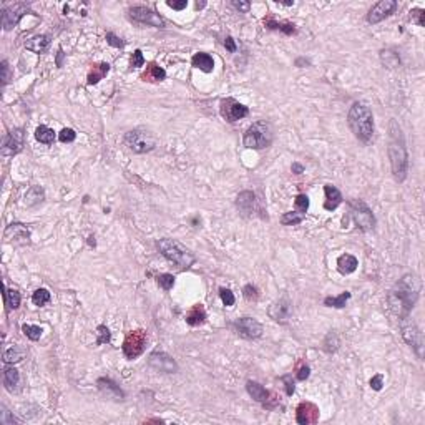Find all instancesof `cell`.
<instances>
[{
    "label": "cell",
    "mask_w": 425,
    "mask_h": 425,
    "mask_svg": "<svg viewBox=\"0 0 425 425\" xmlns=\"http://www.w3.org/2000/svg\"><path fill=\"white\" fill-rule=\"evenodd\" d=\"M420 294V281L414 274H405L402 279H399L395 286L390 289L387 301L399 319H405L414 309L415 302L418 301Z\"/></svg>",
    "instance_id": "1"
},
{
    "label": "cell",
    "mask_w": 425,
    "mask_h": 425,
    "mask_svg": "<svg viewBox=\"0 0 425 425\" xmlns=\"http://www.w3.org/2000/svg\"><path fill=\"white\" fill-rule=\"evenodd\" d=\"M389 158H390V166L394 178L402 183L407 178L409 171V156H407V148H405L402 130L394 120L390 122V143H389Z\"/></svg>",
    "instance_id": "2"
},
{
    "label": "cell",
    "mask_w": 425,
    "mask_h": 425,
    "mask_svg": "<svg viewBox=\"0 0 425 425\" xmlns=\"http://www.w3.org/2000/svg\"><path fill=\"white\" fill-rule=\"evenodd\" d=\"M347 122L354 136L362 143H369L374 136V115L371 108L362 101H356L349 110Z\"/></svg>",
    "instance_id": "3"
},
{
    "label": "cell",
    "mask_w": 425,
    "mask_h": 425,
    "mask_svg": "<svg viewBox=\"0 0 425 425\" xmlns=\"http://www.w3.org/2000/svg\"><path fill=\"white\" fill-rule=\"evenodd\" d=\"M156 246H158V249H160L161 254L166 258L169 263L178 266L180 269L191 268L193 263H194V254L188 249V247H185L181 243H178V241L164 238V239L158 241Z\"/></svg>",
    "instance_id": "4"
},
{
    "label": "cell",
    "mask_w": 425,
    "mask_h": 425,
    "mask_svg": "<svg viewBox=\"0 0 425 425\" xmlns=\"http://www.w3.org/2000/svg\"><path fill=\"white\" fill-rule=\"evenodd\" d=\"M244 147L249 150H264L272 143V128L268 122L252 123L244 133Z\"/></svg>",
    "instance_id": "5"
},
{
    "label": "cell",
    "mask_w": 425,
    "mask_h": 425,
    "mask_svg": "<svg viewBox=\"0 0 425 425\" xmlns=\"http://www.w3.org/2000/svg\"><path fill=\"white\" fill-rule=\"evenodd\" d=\"M125 145L133 153H148V151L155 148L156 139L148 130L135 128L125 135Z\"/></svg>",
    "instance_id": "6"
},
{
    "label": "cell",
    "mask_w": 425,
    "mask_h": 425,
    "mask_svg": "<svg viewBox=\"0 0 425 425\" xmlns=\"http://www.w3.org/2000/svg\"><path fill=\"white\" fill-rule=\"evenodd\" d=\"M349 218L357 224L359 230L362 231H371L376 226V218L374 213L369 209L362 200H354L349 203Z\"/></svg>",
    "instance_id": "7"
},
{
    "label": "cell",
    "mask_w": 425,
    "mask_h": 425,
    "mask_svg": "<svg viewBox=\"0 0 425 425\" xmlns=\"http://www.w3.org/2000/svg\"><path fill=\"white\" fill-rule=\"evenodd\" d=\"M401 321H402L401 327H402L404 341L414 349L418 359H422L423 357V334L420 332V329L417 327V324L410 319V317H405V319H401Z\"/></svg>",
    "instance_id": "8"
},
{
    "label": "cell",
    "mask_w": 425,
    "mask_h": 425,
    "mask_svg": "<svg viewBox=\"0 0 425 425\" xmlns=\"http://www.w3.org/2000/svg\"><path fill=\"white\" fill-rule=\"evenodd\" d=\"M147 341H148V335L145 331H141V329H138V331H131L123 341L125 357L133 360V359L141 356L145 347H147Z\"/></svg>",
    "instance_id": "9"
},
{
    "label": "cell",
    "mask_w": 425,
    "mask_h": 425,
    "mask_svg": "<svg viewBox=\"0 0 425 425\" xmlns=\"http://www.w3.org/2000/svg\"><path fill=\"white\" fill-rule=\"evenodd\" d=\"M219 111H221V115H223V118L228 120V122H238V120L249 115V108L244 106L243 103H239V101H236L234 98L221 100Z\"/></svg>",
    "instance_id": "10"
},
{
    "label": "cell",
    "mask_w": 425,
    "mask_h": 425,
    "mask_svg": "<svg viewBox=\"0 0 425 425\" xmlns=\"http://www.w3.org/2000/svg\"><path fill=\"white\" fill-rule=\"evenodd\" d=\"M29 10V5L27 4H12L7 5V7H4L2 10V25H4V30H12L18 23V20L27 14Z\"/></svg>",
    "instance_id": "11"
},
{
    "label": "cell",
    "mask_w": 425,
    "mask_h": 425,
    "mask_svg": "<svg viewBox=\"0 0 425 425\" xmlns=\"http://www.w3.org/2000/svg\"><path fill=\"white\" fill-rule=\"evenodd\" d=\"M23 130L22 128H14L7 133V136L4 138L2 143V156H14L20 153L23 148Z\"/></svg>",
    "instance_id": "12"
},
{
    "label": "cell",
    "mask_w": 425,
    "mask_h": 425,
    "mask_svg": "<svg viewBox=\"0 0 425 425\" xmlns=\"http://www.w3.org/2000/svg\"><path fill=\"white\" fill-rule=\"evenodd\" d=\"M234 329L236 332L244 339H258L263 335V326L259 324L252 317H243L234 322Z\"/></svg>",
    "instance_id": "13"
},
{
    "label": "cell",
    "mask_w": 425,
    "mask_h": 425,
    "mask_svg": "<svg viewBox=\"0 0 425 425\" xmlns=\"http://www.w3.org/2000/svg\"><path fill=\"white\" fill-rule=\"evenodd\" d=\"M397 10V2L395 0H382V2L376 4L367 14V22L369 23H379L384 20L385 17L392 15Z\"/></svg>",
    "instance_id": "14"
},
{
    "label": "cell",
    "mask_w": 425,
    "mask_h": 425,
    "mask_svg": "<svg viewBox=\"0 0 425 425\" xmlns=\"http://www.w3.org/2000/svg\"><path fill=\"white\" fill-rule=\"evenodd\" d=\"M130 17L133 18V20L153 25V27H160V29L164 27L163 18L158 14H155V12L151 9H148V7H131L130 9Z\"/></svg>",
    "instance_id": "15"
},
{
    "label": "cell",
    "mask_w": 425,
    "mask_h": 425,
    "mask_svg": "<svg viewBox=\"0 0 425 425\" xmlns=\"http://www.w3.org/2000/svg\"><path fill=\"white\" fill-rule=\"evenodd\" d=\"M4 236H5V241L12 244L25 246L30 243V231L22 223H12L10 226H7Z\"/></svg>",
    "instance_id": "16"
},
{
    "label": "cell",
    "mask_w": 425,
    "mask_h": 425,
    "mask_svg": "<svg viewBox=\"0 0 425 425\" xmlns=\"http://www.w3.org/2000/svg\"><path fill=\"white\" fill-rule=\"evenodd\" d=\"M296 420L301 425H310L319 420V407L313 402H301L296 409Z\"/></svg>",
    "instance_id": "17"
},
{
    "label": "cell",
    "mask_w": 425,
    "mask_h": 425,
    "mask_svg": "<svg viewBox=\"0 0 425 425\" xmlns=\"http://www.w3.org/2000/svg\"><path fill=\"white\" fill-rule=\"evenodd\" d=\"M150 365L153 367V369L164 372V374H175L178 371V364L175 362L173 357H169L168 354L164 352H155L150 356Z\"/></svg>",
    "instance_id": "18"
},
{
    "label": "cell",
    "mask_w": 425,
    "mask_h": 425,
    "mask_svg": "<svg viewBox=\"0 0 425 425\" xmlns=\"http://www.w3.org/2000/svg\"><path fill=\"white\" fill-rule=\"evenodd\" d=\"M268 313L271 316V319H274L276 322H281V324H284V322L289 321L291 313H293V306H291V302L286 299V297H284V299H279L274 304H271V307H269Z\"/></svg>",
    "instance_id": "19"
},
{
    "label": "cell",
    "mask_w": 425,
    "mask_h": 425,
    "mask_svg": "<svg viewBox=\"0 0 425 425\" xmlns=\"http://www.w3.org/2000/svg\"><path fill=\"white\" fill-rule=\"evenodd\" d=\"M97 385H98V389L100 392L103 395H106L108 399H113V401H123V397L125 394L122 392V389L113 382L111 379H106V377H101L97 380Z\"/></svg>",
    "instance_id": "20"
},
{
    "label": "cell",
    "mask_w": 425,
    "mask_h": 425,
    "mask_svg": "<svg viewBox=\"0 0 425 425\" xmlns=\"http://www.w3.org/2000/svg\"><path fill=\"white\" fill-rule=\"evenodd\" d=\"M236 206L243 214H251L256 208V196L251 191H243L238 194Z\"/></svg>",
    "instance_id": "21"
},
{
    "label": "cell",
    "mask_w": 425,
    "mask_h": 425,
    "mask_svg": "<svg viewBox=\"0 0 425 425\" xmlns=\"http://www.w3.org/2000/svg\"><path fill=\"white\" fill-rule=\"evenodd\" d=\"M246 390H247V394H249V395H251L252 399H254L256 402H259V404H266V402L269 401V392L266 390L261 384L254 382V380H247Z\"/></svg>",
    "instance_id": "22"
},
{
    "label": "cell",
    "mask_w": 425,
    "mask_h": 425,
    "mask_svg": "<svg viewBox=\"0 0 425 425\" xmlns=\"http://www.w3.org/2000/svg\"><path fill=\"white\" fill-rule=\"evenodd\" d=\"M324 193H326V201H324V208L327 211H334L341 203H342V194L335 186L332 185H326L324 186Z\"/></svg>",
    "instance_id": "23"
},
{
    "label": "cell",
    "mask_w": 425,
    "mask_h": 425,
    "mask_svg": "<svg viewBox=\"0 0 425 425\" xmlns=\"http://www.w3.org/2000/svg\"><path fill=\"white\" fill-rule=\"evenodd\" d=\"M50 47V39L47 35H35L25 42V48L34 53H43Z\"/></svg>",
    "instance_id": "24"
},
{
    "label": "cell",
    "mask_w": 425,
    "mask_h": 425,
    "mask_svg": "<svg viewBox=\"0 0 425 425\" xmlns=\"http://www.w3.org/2000/svg\"><path fill=\"white\" fill-rule=\"evenodd\" d=\"M357 266H359L357 258L352 256V254H342L337 259V269H339L341 274H344V276L352 274V272L357 269Z\"/></svg>",
    "instance_id": "25"
},
{
    "label": "cell",
    "mask_w": 425,
    "mask_h": 425,
    "mask_svg": "<svg viewBox=\"0 0 425 425\" xmlns=\"http://www.w3.org/2000/svg\"><path fill=\"white\" fill-rule=\"evenodd\" d=\"M191 63H193V67L200 68L201 72H205V73L213 72V68H214V60L209 53H196L191 59Z\"/></svg>",
    "instance_id": "26"
},
{
    "label": "cell",
    "mask_w": 425,
    "mask_h": 425,
    "mask_svg": "<svg viewBox=\"0 0 425 425\" xmlns=\"http://www.w3.org/2000/svg\"><path fill=\"white\" fill-rule=\"evenodd\" d=\"M206 321V310L201 304H196L186 313V322L189 326H200Z\"/></svg>",
    "instance_id": "27"
},
{
    "label": "cell",
    "mask_w": 425,
    "mask_h": 425,
    "mask_svg": "<svg viewBox=\"0 0 425 425\" xmlns=\"http://www.w3.org/2000/svg\"><path fill=\"white\" fill-rule=\"evenodd\" d=\"M166 77V72L160 67L156 65V63H148L147 70H145V73L141 75V80L145 81H161Z\"/></svg>",
    "instance_id": "28"
},
{
    "label": "cell",
    "mask_w": 425,
    "mask_h": 425,
    "mask_svg": "<svg viewBox=\"0 0 425 425\" xmlns=\"http://www.w3.org/2000/svg\"><path fill=\"white\" fill-rule=\"evenodd\" d=\"M108 70H110L108 63H97V65H93L90 73H88V85H97L108 73Z\"/></svg>",
    "instance_id": "29"
},
{
    "label": "cell",
    "mask_w": 425,
    "mask_h": 425,
    "mask_svg": "<svg viewBox=\"0 0 425 425\" xmlns=\"http://www.w3.org/2000/svg\"><path fill=\"white\" fill-rule=\"evenodd\" d=\"M45 198V193H43V189L40 186H32L27 194H25V205L27 206H34V205H39V203L43 201Z\"/></svg>",
    "instance_id": "30"
},
{
    "label": "cell",
    "mask_w": 425,
    "mask_h": 425,
    "mask_svg": "<svg viewBox=\"0 0 425 425\" xmlns=\"http://www.w3.org/2000/svg\"><path fill=\"white\" fill-rule=\"evenodd\" d=\"M18 380H20V377H18L17 369H14V367H5L4 369V385L7 387V390H14L18 385Z\"/></svg>",
    "instance_id": "31"
},
{
    "label": "cell",
    "mask_w": 425,
    "mask_h": 425,
    "mask_svg": "<svg viewBox=\"0 0 425 425\" xmlns=\"http://www.w3.org/2000/svg\"><path fill=\"white\" fill-rule=\"evenodd\" d=\"M35 138L43 145H52L55 139V131L45 125H40L39 128L35 130Z\"/></svg>",
    "instance_id": "32"
},
{
    "label": "cell",
    "mask_w": 425,
    "mask_h": 425,
    "mask_svg": "<svg viewBox=\"0 0 425 425\" xmlns=\"http://www.w3.org/2000/svg\"><path fill=\"white\" fill-rule=\"evenodd\" d=\"M23 356H25V351H23V349L18 347V346H14V347H10L9 351L4 352V362H5V364L20 362V360L23 359Z\"/></svg>",
    "instance_id": "33"
},
{
    "label": "cell",
    "mask_w": 425,
    "mask_h": 425,
    "mask_svg": "<svg viewBox=\"0 0 425 425\" xmlns=\"http://www.w3.org/2000/svg\"><path fill=\"white\" fill-rule=\"evenodd\" d=\"M351 299V293H342V294H339V296H335V297H326L324 299V304L327 307H337V309H341V307H344L346 306V302Z\"/></svg>",
    "instance_id": "34"
},
{
    "label": "cell",
    "mask_w": 425,
    "mask_h": 425,
    "mask_svg": "<svg viewBox=\"0 0 425 425\" xmlns=\"http://www.w3.org/2000/svg\"><path fill=\"white\" fill-rule=\"evenodd\" d=\"M304 218H306V214H302L299 211H289L281 218V223L284 226H294V224H299Z\"/></svg>",
    "instance_id": "35"
},
{
    "label": "cell",
    "mask_w": 425,
    "mask_h": 425,
    "mask_svg": "<svg viewBox=\"0 0 425 425\" xmlns=\"http://www.w3.org/2000/svg\"><path fill=\"white\" fill-rule=\"evenodd\" d=\"M264 23H266V27L274 29V30H282L284 34H288V35L294 34V32H296L294 25H291V23H277V22L272 20V18H268V20H264Z\"/></svg>",
    "instance_id": "36"
},
{
    "label": "cell",
    "mask_w": 425,
    "mask_h": 425,
    "mask_svg": "<svg viewBox=\"0 0 425 425\" xmlns=\"http://www.w3.org/2000/svg\"><path fill=\"white\" fill-rule=\"evenodd\" d=\"M22 332L27 335L30 341H39L42 337V327L39 326H32V324H23L22 326Z\"/></svg>",
    "instance_id": "37"
},
{
    "label": "cell",
    "mask_w": 425,
    "mask_h": 425,
    "mask_svg": "<svg viewBox=\"0 0 425 425\" xmlns=\"http://www.w3.org/2000/svg\"><path fill=\"white\" fill-rule=\"evenodd\" d=\"M32 301L35 306H45L47 302H50V293L47 289H37L32 296Z\"/></svg>",
    "instance_id": "38"
},
{
    "label": "cell",
    "mask_w": 425,
    "mask_h": 425,
    "mask_svg": "<svg viewBox=\"0 0 425 425\" xmlns=\"http://www.w3.org/2000/svg\"><path fill=\"white\" fill-rule=\"evenodd\" d=\"M20 301H22V297H20V293L15 289H7V306L10 309H18L20 307Z\"/></svg>",
    "instance_id": "39"
},
{
    "label": "cell",
    "mask_w": 425,
    "mask_h": 425,
    "mask_svg": "<svg viewBox=\"0 0 425 425\" xmlns=\"http://www.w3.org/2000/svg\"><path fill=\"white\" fill-rule=\"evenodd\" d=\"M294 206H296V211L306 214L309 209V198L306 194H297L294 200Z\"/></svg>",
    "instance_id": "40"
},
{
    "label": "cell",
    "mask_w": 425,
    "mask_h": 425,
    "mask_svg": "<svg viewBox=\"0 0 425 425\" xmlns=\"http://www.w3.org/2000/svg\"><path fill=\"white\" fill-rule=\"evenodd\" d=\"M156 281H158V284H160V288H163L164 291L173 289V286H175V276L173 274H160Z\"/></svg>",
    "instance_id": "41"
},
{
    "label": "cell",
    "mask_w": 425,
    "mask_h": 425,
    "mask_svg": "<svg viewBox=\"0 0 425 425\" xmlns=\"http://www.w3.org/2000/svg\"><path fill=\"white\" fill-rule=\"evenodd\" d=\"M97 335H98L97 344H106V342H110V337H111L108 327L106 326H98L97 327Z\"/></svg>",
    "instance_id": "42"
},
{
    "label": "cell",
    "mask_w": 425,
    "mask_h": 425,
    "mask_svg": "<svg viewBox=\"0 0 425 425\" xmlns=\"http://www.w3.org/2000/svg\"><path fill=\"white\" fill-rule=\"evenodd\" d=\"M75 138H77V133H75L72 128H63L59 133V139L62 143H72Z\"/></svg>",
    "instance_id": "43"
},
{
    "label": "cell",
    "mask_w": 425,
    "mask_h": 425,
    "mask_svg": "<svg viewBox=\"0 0 425 425\" xmlns=\"http://www.w3.org/2000/svg\"><path fill=\"white\" fill-rule=\"evenodd\" d=\"M219 296H221V301H223V304H224V306H228V307L233 306L234 301H236V299H234V294L231 293L230 289L221 288L219 289Z\"/></svg>",
    "instance_id": "44"
},
{
    "label": "cell",
    "mask_w": 425,
    "mask_h": 425,
    "mask_svg": "<svg viewBox=\"0 0 425 425\" xmlns=\"http://www.w3.org/2000/svg\"><path fill=\"white\" fill-rule=\"evenodd\" d=\"M410 18H412V22H417L420 27H423L425 25V10L422 9H412L410 10Z\"/></svg>",
    "instance_id": "45"
},
{
    "label": "cell",
    "mask_w": 425,
    "mask_h": 425,
    "mask_svg": "<svg viewBox=\"0 0 425 425\" xmlns=\"http://www.w3.org/2000/svg\"><path fill=\"white\" fill-rule=\"evenodd\" d=\"M243 293H244V297H246L247 301H256L258 297H259L258 288H256V286H252V284H247V286H244Z\"/></svg>",
    "instance_id": "46"
},
{
    "label": "cell",
    "mask_w": 425,
    "mask_h": 425,
    "mask_svg": "<svg viewBox=\"0 0 425 425\" xmlns=\"http://www.w3.org/2000/svg\"><path fill=\"white\" fill-rule=\"evenodd\" d=\"M15 422L17 420L10 415V412L2 405V412H0V423H2V425H14Z\"/></svg>",
    "instance_id": "47"
},
{
    "label": "cell",
    "mask_w": 425,
    "mask_h": 425,
    "mask_svg": "<svg viewBox=\"0 0 425 425\" xmlns=\"http://www.w3.org/2000/svg\"><path fill=\"white\" fill-rule=\"evenodd\" d=\"M145 65V56L141 53V50H135L131 56V67L133 68H138V67H143Z\"/></svg>",
    "instance_id": "48"
},
{
    "label": "cell",
    "mask_w": 425,
    "mask_h": 425,
    "mask_svg": "<svg viewBox=\"0 0 425 425\" xmlns=\"http://www.w3.org/2000/svg\"><path fill=\"white\" fill-rule=\"evenodd\" d=\"M106 40H108V43L111 47H123L125 45V42L122 40V39H118V37L115 35V34H111V32H108V34H106Z\"/></svg>",
    "instance_id": "49"
},
{
    "label": "cell",
    "mask_w": 425,
    "mask_h": 425,
    "mask_svg": "<svg viewBox=\"0 0 425 425\" xmlns=\"http://www.w3.org/2000/svg\"><path fill=\"white\" fill-rule=\"evenodd\" d=\"M382 385H384V377H382V374H377V376H374L371 379V387L374 390H380L382 389Z\"/></svg>",
    "instance_id": "50"
},
{
    "label": "cell",
    "mask_w": 425,
    "mask_h": 425,
    "mask_svg": "<svg viewBox=\"0 0 425 425\" xmlns=\"http://www.w3.org/2000/svg\"><path fill=\"white\" fill-rule=\"evenodd\" d=\"M9 80H10V68H9V63L7 60H4L2 62V83H9Z\"/></svg>",
    "instance_id": "51"
},
{
    "label": "cell",
    "mask_w": 425,
    "mask_h": 425,
    "mask_svg": "<svg viewBox=\"0 0 425 425\" xmlns=\"http://www.w3.org/2000/svg\"><path fill=\"white\" fill-rule=\"evenodd\" d=\"M282 382L286 384V394H288V395H293V394H294V382H293V377H291V376H284V377H282Z\"/></svg>",
    "instance_id": "52"
},
{
    "label": "cell",
    "mask_w": 425,
    "mask_h": 425,
    "mask_svg": "<svg viewBox=\"0 0 425 425\" xmlns=\"http://www.w3.org/2000/svg\"><path fill=\"white\" fill-rule=\"evenodd\" d=\"M233 7L238 9L239 12H247V10H249V7H251V4L249 2H238V0H234Z\"/></svg>",
    "instance_id": "53"
},
{
    "label": "cell",
    "mask_w": 425,
    "mask_h": 425,
    "mask_svg": "<svg viewBox=\"0 0 425 425\" xmlns=\"http://www.w3.org/2000/svg\"><path fill=\"white\" fill-rule=\"evenodd\" d=\"M168 4V7H171V9H175V10H183V9H186V5H188V2L186 0H181V2H166Z\"/></svg>",
    "instance_id": "54"
},
{
    "label": "cell",
    "mask_w": 425,
    "mask_h": 425,
    "mask_svg": "<svg viewBox=\"0 0 425 425\" xmlns=\"http://www.w3.org/2000/svg\"><path fill=\"white\" fill-rule=\"evenodd\" d=\"M309 372H310L309 367L307 365H302L301 369H299V372H297V379H299V380H306L309 377Z\"/></svg>",
    "instance_id": "55"
},
{
    "label": "cell",
    "mask_w": 425,
    "mask_h": 425,
    "mask_svg": "<svg viewBox=\"0 0 425 425\" xmlns=\"http://www.w3.org/2000/svg\"><path fill=\"white\" fill-rule=\"evenodd\" d=\"M224 47H226L228 50H230L231 53L236 52V43H234V40L231 39V37H228V39L224 40Z\"/></svg>",
    "instance_id": "56"
},
{
    "label": "cell",
    "mask_w": 425,
    "mask_h": 425,
    "mask_svg": "<svg viewBox=\"0 0 425 425\" xmlns=\"http://www.w3.org/2000/svg\"><path fill=\"white\" fill-rule=\"evenodd\" d=\"M291 169H293V173H296V175L304 173V166H302V164H299V163H294L293 168H291Z\"/></svg>",
    "instance_id": "57"
}]
</instances>
